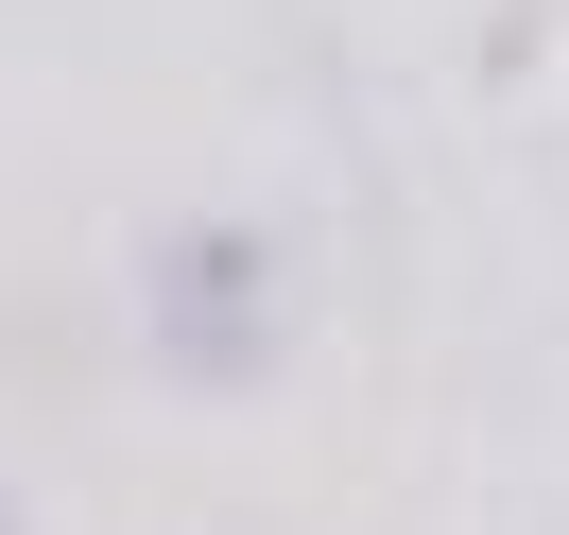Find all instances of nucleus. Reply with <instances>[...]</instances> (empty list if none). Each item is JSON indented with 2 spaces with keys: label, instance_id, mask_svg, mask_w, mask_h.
Instances as JSON below:
<instances>
[{
  "label": "nucleus",
  "instance_id": "obj_1",
  "mask_svg": "<svg viewBox=\"0 0 569 535\" xmlns=\"http://www.w3.org/2000/svg\"><path fill=\"white\" fill-rule=\"evenodd\" d=\"M139 328H156V363H173V380L242 397V380H277L293 259L259 242V225H190V242H156V277H139Z\"/></svg>",
  "mask_w": 569,
  "mask_h": 535
},
{
  "label": "nucleus",
  "instance_id": "obj_2",
  "mask_svg": "<svg viewBox=\"0 0 569 535\" xmlns=\"http://www.w3.org/2000/svg\"><path fill=\"white\" fill-rule=\"evenodd\" d=\"M0 535H18V518H0Z\"/></svg>",
  "mask_w": 569,
  "mask_h": 535
}]
</instances>
